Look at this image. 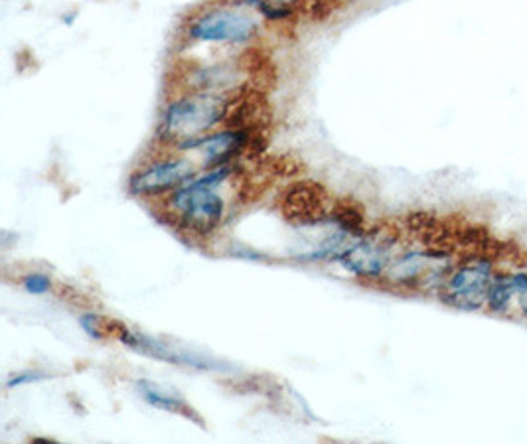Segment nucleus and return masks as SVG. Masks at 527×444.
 Returning a JSON list of instances; mask_svg holds the SVG:
<instances>
[{"instance_id":"obj_7","label":"nucleus","mask_w":527,"mask_h":444,"mask_svg":"<svg viewBox=\"0 0 527 444\" xmlns=\"http://www.w3.org/2000/svg\"><path fill=\"white\" fill-rule=\"evenodd\" d=\"M198 168L188 158H162L152 160L135 170L129 178V192L139 198L168 196L194 180Z\"/></svg>"},{"instance_id":"obj_6","label":"nucleus","mask_w":527,"mask_h":444,"mask_svg":"<svg viewBox=\"0 0 527 444\" xmlns=\"http://www.w3.org/2000/svg\"><path fill=\"white\" fill-rule=\"evenodd\" d=\"M107 330L109 334H113L123 346L131 348L137 354L149 356L154 360L172 364V366H184V368H192V370L202 371H220L226 370V366H222L216 360H210L202 354L184 350V348H174L162 340H156L152 336H147L143 332L131 330L127 326H123L121 322H107Z\"/></svg>"},{"instance_id":"obj_11","label":"nucleus","mask_w":527,"mask_h":444,"mask_svg":"<svg viewBox=\"0 0 527 444\" xmlns=\"http://www.w3.org/2000/svg\"><path fill=\"white\" fill-rule=\"evenodd\" d=\"M527 296V273H506V275H494L490 283V291L486 304L492 312H506L514 300V296Z\"/></svg>"},{"instance_id":"obj_16","label":"nucleus","mask_w":527,"mask_h":444,"mask_svg":"<svg viewBox=\"0 0 527 444\" xmlns=\"http://www.w3.org/2000/svg\"><path fill=\"white\" fill-rule=\"evenodd\" d=\"M522 312H524V316L527 318V296H524V300H522Z\"/></svg>"},{"instance_id":"obj_5","label":"nucleus","mask_w":527,"mask_h":444,"mask_svg":"<svg viewBox=\"0 0 527 444\" xmlns=\"http://www.w3.org/2000/svg\"><path fill=\"white\" fill-rule=\"evenodd\" d=\"M494 269L490 259H472L449 273L439 289V296L445 304L456 310L472 312L486 304Z\"/></svg>"},{"instance_id":"obj_15","label":"nucleus","mask_w":527,"mask_h":444,"mask_svg":"<svg viewBox=\"0 0 527 444\" xmlns=\"http://www.w3.org/2000/svg\"><path fill=\"white\" fill-rule=\"evenodd\" d=\"M304 0H237V4L243 6H251V8H259L263 4H287V6H301Z\"/></svg>"},{"instance_id":"obj_12","label":"nucleus","mask_w":527,"mask_h":444,"mask_svg":"<svg viewBox=\"0 0 527 444\" xmlns=\"http://www.w3.org/2000/svg\"><path fill=\"white\" fill-rule=\"evenodd\" d=\"M79 324L85 330V334L93 340H103L109 334L107 320H103L99 314H83L79 316Z\"/></svg>"},{"instance_id":"obj_2","label":"nucleus","mask_w":527,"mask_h":444,"mask_svg":"<svg viewBox=\"0 0 527 444\" xmlns=\"http://www.w3.org/2000/svg\"><path fill=\"white\" fill-rule=\"evenodd\" d=\"M231 93L190 91L174 97L158 125L160 143L178 148L182 143L214 133L218 125L226 123Z\"/></svg>"},{"instance_id":"obj_4","label":"nucleus","mask_w":527,"mask_h":444,"mask_svg":"<svg viewBox=\"0 0 527 444\" xmlns=\"http://www.w3.org/2000/svg\"><path fill=\"white\" fill-rule=\"evenodd\" d=\"M257 20L235 8L220 6L194 16L186 28V36L202 44H247L257 36Z\"/></svg>"},{"instance_id":"obj_13","label":"nucleus","mask_w":527,"mask_h":444,"mask_svg":"<svg viewBox=\"0 0 527 444\" xmlns=\"http://www.w3.org/2000/svg\"><path fill=\"white\" fill-rule=\"evenodd\" d=\"M22 287L26 293L30 295L42 296L46 293H50L52 289V281L48 275L44 273H30L24 281H22Z\"/></svg>"},{"instance_id":"obj_8","label":"nucleus","mask_w":527,"mask_h":444,"mask_svg":"<svg viewBox=\"0 0 527 444\" xmlns=\"http://www.w3.org/2000/svg\"><path fill=\"white\" fill-rule=\"evenodd\" d=\"M334 202L322 184L301 180L283 192L279 206L287 222L299 227H316L330 223Z\"/></svg>"},{"instance_id":"obj_3","label":"nucleus","mask_w":527,"mask_h":444,"mask_svg":"<svg viewBox=\"0 0 527 444\" xmlns=\"http://www.w3.org/2000/svg\"><path fill=\"white\" fill-rule=\"evenodd\" d=\"M397 243V229H393L391 225L376 227L372 231H366L362 237H356L336 261L360 279L379 281L387 275L395 259Z\"/></svg>"},{"instance_id":"obj_1","label":"nucleus","mask_w":527,"mask_h":444,"mask_svg":"<svg viewBox=\"0 0 527 444\" xmlns=\"http://www.w3.org/2000/svg\"><path fill=\"white\" fill-rule=\"evenodd\" d=\"M237 172V164H222L196 176L164 200V214L186 237H210L226 216V202L218 188Z\"/></svg>"},{"instance_id":"obj_9","label":"nucleus","mask_w":527,"mask_h":444,"mask_svg":"<svg viewBox=\"0 0 527 444\" xmlns=\"http://www.w3.org/2000/svg\"><path fill=\"white\" fill-rule=\"evenodd\" d=\"M251 133L247 131H239V129H224V131H214L210 135H204L200 139L182 143L176 150H190V152H198L204 160V168H216L222 164H231L235 162L239 156L245 154V150H249L251 143H253Z\"/></svg>"},{"instance_id":"obj_10","label":"nucleus","mask_w":527,"mask_h":444,"mask_svg":"<svg viewBox=\"0 0 527 444\" xmlns=\"http://www.w3.org/2000/svg\"><path fill=\"white\" fill-rule=\"evenodd\" d=\"M137 389H139L141 397L154 409L166 411V413H176V415H182V417L202 425V419L196 415V411L176 391H172V389H168L164 385H158V383L149 381V379H139L137 381Z\"/></svg>"},{"instance_id":"obj_14","label":"nucleus","mask_w":527,"mask_h":444,"mask_svg":"<svg viewBox=\"0 0 527 444\" xmlns=\"http://www.w3.org/2000/svg\"><path fill=\"white\" fill-rule=\"evenodd\" d=\"M48 377H50V373H46V371H18V373L10 375V379L6 381V385L12 389V387H18V385H24V383H36V381H44V379H48Z\"/></svg>"}]
</instances>
